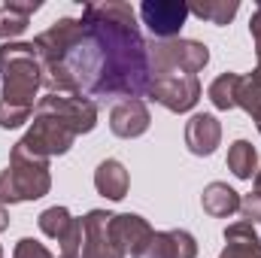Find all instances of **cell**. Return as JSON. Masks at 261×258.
<instances>
[{
	"label": "cell",
	"instance_id": "obj_22",
	"mask_svg": "<svg viewBox=\"0 0 261 258\" xmlns=\"http://www.w3.org/2000/svg\"><path fill=\"white\" fill-rule=\"evenodd\" d=\"M237 107L243 113H249L252 119L261 113V76L246 73L240 76V88H237Z\"/></svg>",
	"mask_w": 261,
	"mask_h": 258
},
{
	"label": "cell",
	"instance_id": "obj_17",
	"mask_svg": "<svg viewBox=\"0 0 261 258\" xmlns=\"http://www.w3.org/2000/svg\"><path fill=\"white\" fill-rule=\"evenodd\" d=\"M40 9V0H28V3H18V0H9L0 6V37L3 43H15V37H21L31 24V15Z\"/></svg>",
	"mask_w": 261,
	"mask_h": 258
},
{
	"label": "cell",
	"instance_id": "obj_27",
	"mask_svg": "<svg viewBox=\"0 0 261 258\" xmlns=\"http://www.w3.org/2000/svg\"><path fill=\"white\" fill-rule=\"evenodd\" d=\"M9 228V210H6V203H0V234Z\"/></svg>",
	"mask_w": 261,
	"mask_h": 258
},
{
	"label": "cell",
	"instance_id": "obj_8",
	"mask_svg": "<svg viewBox=\"0 0 261 258\" xmlns=\"http://www.w3.org/2000/svg\"><path fill=\"white\" fill-rule=\"evenodd\" d=\"M40 231L61 243V258L82 255V219H73L67 207H49L40 213Z\"/></svg>",
	"mask_w": 261,
	"mask_h": 258
},
{
	"label": "cell",
	"instance_id": "obj_26",
	"mask_svg": "<svg viewBox=\"0 0 261 258\" xmlns=\"http://www.w3.org/2000/svg\"><path fill=\"white\" fill-rule=\"evenodd\" d=\"M249 34H252V40H255V58H258V64H255V76H261V3L258 9L252 12V18H249Z\"/></svg>",
	"mask_w": 261,
	"mask_h": 258
},
{
	"label": "cell",
	"instance_id": "obj_6",
	"mask_svg": "<svg viewBox=\"0 0 261 258\" xmlns=\"http://www.w3.org/2000/svg\"><path fill=\"white\" fill-rule=\"evenodd\" d=\"M18 143H21L28 152H34V155L52 161L55 155L70 152V146L76 143V134L67 128L61 119H55V116H49V113H34L31 128H28V134H24Z\"/></svg>",
	"mask_w": 261,
	"mask_h": 258
},
{
	"label": "cell",
	"instance_id": "obj_1",
	"mask_svg": "<svg viewBox=\"0 0 261 258\" xmlns=\"http://www.w3.org/2000/svg\"><path fill=\"white\" fill-rule=\"evenodd\" d=\"M100 52V85L94 97H143L152 79L149 40L140 34L130 3L107 0L82 6L79 18Z\"/></svg>",
	"mask_w": 261,
	"mask_h": 258
},
{
	"label": "cell",
	"instance_id": "obj_19",
	"mask_svg": "<svg viewBox=\"0 0 261 258\" xmlns=\"http://www.w3.org/2000/svg\"><path fill=\"white\" fill-rule=\"evenodd\" d=\"M228 170L237 179H252L258 173V152L249 140H234L228 146Z\"/></svg>",
	"mask_w": 261,
	"mask_h": 258
},
{
	"label": "cell",
	"instance_id": "obj_13",
	"mask_svg": "<svg viewBox=\"0 0 261 258\" xmlns=\"http://www.w3.org/2000/svg\"><path fill=\"white\" fill-rule=\"evenodd\" d=\"M110 231H113L116 246H119L125 255H137V252L149 243V237L155 234L152 225H149L143 216H137V213H119V216H113Z\"/></svg>",
	"mask_w": 261,
	"mask_h": 258
},
{
	"label": "cell",
	"instance_id": "obj_30",
	"mask_svg": "<svg viewBox=\"0 0 261 258\" xmlns=\"http://www.w3.org/2000/svg\"><path fill=\"white\" fill-rule=\"evenodd\" d=\"M0 258H3V249H0Z\"/></svg>",
	"mask_w": 261,
	"mask_h": 258
},
{
	"label": "cell",
	"instance_id": "obj_18",
	"mask_svg": "<svg viewBox=\"0 0 261 258\" xmlns=\"http://www.w3.org/2000/svg\"><path fill=\"white\" fill-rule=\"evenodd\" d=\"M200 207L213 219H228V216L240 213V194L234 192L228 183H210L203 189V194H200Z\"/></svg>",
	"mask_w": 261,
	"mask_h": 258
},
{
	"label": "cell",
	"instance_id": "obj_15",
	"mask_svg": "<svg viewBox=\"0 0 261 258\" xmlns=\"http://www.w3.org/2000/svg\"><path fill=\"white\" fill-rule=\"evenodd\" d=\"M219 258H261V240L249 222H234L225 228V249Z\"/></svg>",
	"mask_w": 261,
	"mask_h": 258
},
{
	"label": "cell",
	"instance_id": "obj_16",
	"mask_svg": "<svg viewBox=\"0 0 261 258\" xmlns=\"http://www.w3.org/2000/svg\"><path fill=\"white\" fill-rule=\"evenodd\" d=\"M94 189H97V194H103L107 200H122L130 189V176L125 170V164L116 161V158L100 161L97 170H94Z\"/></svg>",
	"mask_w": 261,
	"mask_h": 258
},
{
	"label": "cell",
	"instance_id": "obj_29",
	"mask_svg": "<svg viewBox=\"0 0 261 258\" xmlns=\"http://www.w3.org/2000/svg\"><path fill=\"white\" fill-rule=\"evenodd\" d=\"M252 122H255V128H258V134H261V113L255 116V119H252Z\"/></svg>",
	"mask_w": 261,
	"mask_h": 258
},
{
	"label": "cell",
	"instance_id": "obj_14",
	"mask_svg": "<svg viewBox=\"0 0 261 258\" xmlns=\"http://www.w3.org/2000/svg\"><path fill=\"white\" fill-rule=\"evenodd\" d=\"M222 143V122L210 113H195L186 122V146L197 158H206L219 149Z\"/></svg>",
	"mask_w": 261,
	"mask_h": 258
},
{
	"label": "cell",
	"instance_id": "obj_12",
	"mask_svg": "<svg viewBox=\"0 0 261 258\" xmlns=\"http://www.w3.org/2000/svg\"><path fill=\"white\" fill-rule=\"evenodd\" d=\"M152 125V113L146 107V100L140 97H128V100H119L110 113V131L122 140H134V137H143Z\"/></svg>",
	"mask_w": 261,
	"mask_h": 258
},
{
	"label": "cell",
	"instance_id": "obj_2",
	"mask_svg": "<svg viewBox=\"0 0 261 258\" xmlns=\"http://www.w3.org/2000/svg\"><path fill=\"white\" fill-rule=\"evenodd\" d=\"M43 88V70L34 43L0 46V100L34 110V97Z\"/></svg>",
	"mask_w": 261,
	"mask_h": 258
},
{
	"label": "cell",
	"instance_id": "obj_4",
	"mask_svg": "<svg viewBox=\"0 0 261 258\" xmlns=\"http://www.w3.org/2000/svg\"><path fill=\"white\" fill-rule=\"evenodd\" d=\"M152 73H192L197 76L210 64V49L200 40H152L149 43Z\"/></svg>",
	"mask_w": 261,
	"mask_h": 258
},
{
	"label": "cell",
	"instance_id": "obj_7",
	"mask_svg": "<svg viewBox=\"0 0 261 258\" xmlns=\"http://www.w3.org/2000/svg\"><path fill=\"white\" fill-rule=\"evenodd\" d=\"M34 113H49L55 119H61L67 128L79 134H88L97 125V104L91 97H64V94H46L37 100Z\"/></svg>",
	"mask_w": 261,
	"mask_h": 258
},
{
	"label": "cell",
	"instance_id": "obj_23",
	"mask_svg": "<svg viewBox=\"0 0 261 258\" xmlns=\"http://www.w3.org/2000/svg\"><path fill=\"white\" fill-rule=\"evenodd\" d=\"M31 113L34 110H28V107H15V104H3L0 100V128H6V131L21 128L31 119Z\"/></svg>",
	"mask_w": 261,
	"mask_h": 258
},
{
	"label": "cell",
	"instance_id": "obj_3",
	"mask_svg": "<svg viewBox=\"0 0 261 258\" xmlns=\"http://www.w3.org/2000/svg\"><path fill=\"white\" fill-rule=\"evenodd\" d=\"M52 189V173L49 161L28 152L21 143L12 146L9 164L0 173V203H24V200H40Z\"/></svg>",
	"mask_w": 261,
	"mask_h": 258
},
{
	"label": "cell",
	"instance_id": "obj_21",
	"mask_svg": "<svg viewBox=\"0 0 261 258\" xmlns=\"http://www.w3.org/2000/svg\"><path fill=\"white\" fill-rule=\"evenodd\" d=\"M237 9H240L237 0H203V3H192L189 6V15H197V18H203L210 24L225 28V24H231V18L237 15Z\"/></svg>",
	"mask_w": 261,
	"mask_h": 258
},
{
	"label": "cell",
	"instance_id": "obj_5",
	"mask_svg": "<svg viewBox=\"0 0 261 258\" xmlns=\"http://www.w3.org/2000/svg\"><path fill=\"white\" fill-rule=\"evenodd\" d=\"M146 97L161 104L167 113H189L200 100V79L192 73H152Z\"/></svg>",
	"mask_w": 261,
	"mask_h": 258
},
{
	"label": "cell",
	"instance_id": "obj_24",
	"mask_svg": "<svg viewBox=\"0 0 261 258\" xmlns=\"http://www.w3.org/2000/svg\"><path fill=\"white\" fill-rule=\"evenodd\" d=\"M12 258H55L40 240H34V237H21L18 243H15V252Z\"/></svg>",
	"mask_w": 261,
	"mask_h": 258
},
{
	"label": "cell",
	"instance_id": "obj_9",
	"mask_svg": "<svg viewBox=\"0 0 261 258\" xmlns=\"http://www.w3.org/2000/svg\"><path fill=\"white\" fill-rule=\"evenodd\" d=\"M140 18L158 40H176L186 18H189V3H179V0H143L140 3Z\"/></svg>",
	"mask_w": 261,
	"mask_h": 258
},
{
	"label": "cell",
	"instance_id": "obj_25",
	"mask_svg": "<svg viewBox=\"0 0 261 258\" xmlns=\"http://www.w3.org/2000/svg\"><path fill=\"white\" fill-rule=\"evenodd\" d=\"M240 216L249 225H261V192H249L240 197Z\"/></svg>",
	"mask_w": 261,
	"mask_h": 258
},
{
	"label": "cell",
	"instance_id": "obj_11",
	"mask_svg": "<svg viewBox=\"0 0 261 258\" xmlns=\"http://www.w3.org/2000/svg\"><path fill=\"white\" fill-rule=\"evenodd\" d=\"M134 258H197V240L186 228L155 231Z\"/></svg>",
	"mask_w": 261,
	"mask_h": 258
},
{
	"label": "cell",
	"instance_id": "obj_10",
	"mask_svg": "<svg viewBox=\"0 0 261 258\" xmlns=\"http://www.w3.org/2000/svg\"><path fill=\"white\" fill-rule=\"evenodd\" d=\"M113 213L91 210L82 216V255L79 258H125V252L116 246L110 231Z\"/></svg>",
	"mask_w": 261,
	"mask_h": 258
},
{
	"label": "cell",
	"instance_id": "obj_28",
	"mask_svg": "<svg viewBox=\"0 0 261 258\" xmlns=\"http://www.w3.org/2000/svg\"><path fill=\"white\" fill-rule=\"evenodd\" d=\"M255 192H261V170L255 173Z\"/></svg>",
	"mask_w": 261,
	"mask_h": 258
},
{
	"label": "cell",
	"instance_id": "obj_20",
	"mask_svg": "<svg viewBox=\"0 0 261 258\" xmlns=\"http://www.w3.org/2000/svg\"><path fill=\"white\" fill-rule=\"evenodd\" d=\"M237 88H240V73H222L210 82L206 94L216 110L228 113V110H237Z\"/></svg>",
	"mask_w": 261,
	"mask_h": 258
}]
</instances>
